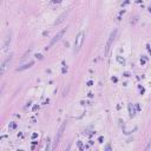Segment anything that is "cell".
<instances>
[{"label": "cell", "instance_id": "obj_1", "mask_svg": "<svg viewBox=\"0 0 151 151\" xmlns=\"http://www.w3.org/2000/svg\"><path fill=\"white\" fill-rule=\"evenodd\" d=\"M83 41H84V33L80 32V33L77 36L76 38V43H74V52H78L80 50L81 45H83Z\"/></svg>", "mask_w": 151, "mask_h": 151}, {"label": "cell", "instance_id": "obj_2", "mask_svg": "<svg viewBox=\"0 0 151 151\" xmlns=\"http://www.w3.org/2000/svg\"><path fill=\"white\" fill-rule=\"evenodd\" d=\"M116 33H117V31L114 29L113 32L110 34V38H109V41H107V44H106V48H105V54L107 55V53H109V50H110L111 47V44H112V41H113L114 37H116Z\"/></svg>", "mask_w": 151, "mask_h": 151}, {"label": "cell", "instance_id": "obj_3", "mask_svg": "<svg viewBox=\"0 0 151 151\" xmlns=\"http://www.w3.org/2000/svg\"><path fill=\"white\" fill-rule=\"evenodd\" d=\"M65 32H66V28L62 29L60 32H58V33L55 34V36H54V38L52 39V41H51V44H50V46H52V45H53V44H55V43H57V41H58V40H60V39H62V37H63V36H64V33H65Z\"/></svg>", "mask_w": 151, "mask_h": 151}, {"label": "cell", "instance_id": "obj_4", "mask_svg": "<svg viewBox=\"0 0 151 151\" xmlns=\"http://www.w3.org/2000/svg\"><path fill=\"white\" fill-rule=\"evenodd\" d=\"M12 59V55H8L7 58L5 59L4 62H3V64H1V74H5V71H6V67H7L8 63L11 62Z\"/></svg>", "mask_w": 151, "mask_h": 151}, {"label": "cell", "instance_id": "obj_5", "mask_svg": "<svg viewBox=\"0 0 151 151\" xmlns=\"http://www.w3.org/2000/svg\"><path fill=\"white\" fill-rule=\"evenodd\" d=\"M65 126H66V122H65L63 125L60 126V129H59V131H58V136H55V142H54V144H58V140H59V138L62 137V135H63V131H64V129H65Z\"/></svg>", "mask_w": 151, "mask_h": 151}, {"label": "cell", "instance_id": "obj_6", "mask_svg": "<svg viewBox=\"0 0 151 151\" xmlns=\"http://www.w3.org/2000/svg\"><path fill=\"white\" fill-rule=\"evenodd\" d=\"M33 65V60H31V62H28L27 64H25V65H22L21 67H19L18 71H22V70H25V69H28L29 66H32Z\"/></svg>", "mask_w": 151, "mask_h": 151}, {"label": "cell", "instance_id": "obj_7", "mask_svg": "<svg viewBox=\"0 0 151 151\" xmlns=\"http://www.w3.org/2000/svg\"><path fill=\"white\" fill-rule=\"evenodd\" d=\"M10 43H11V37H7V38H6V40H5V43H4V50L7 48V46H8Z\"/></svg>", "mask_w": 151, "mask_h": 151}, {"label": "cell", "instance_id": "obj_8", "mask_svg": "<svg viewBox=\"0 0 151 151\" xmlns=\"http://www.w3.org/2000/svg\"><path fill=\"white\" fill-rule=\"evenodd\" d=\"M62 0H53V3H60Z\"/></svg>", "mask_w": 151, "mask_h": 151}]
</instances>
